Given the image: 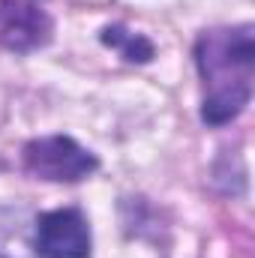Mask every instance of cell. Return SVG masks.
<instances>
[{
    "instance_id": "1",
    "label": "cell",
    "mask_w": 255,
    "mask_h": 258,
    "mask_svg": "<svg viewBox=\"0 0 255 258\" xmlns=\"http://www.w3.org/2000/svg\"><path fill=\"white\" fill-rule=\"evenodd\" d=\"M195 63L204 78L201 117L210 126L234 120L252 96L255 36L249 24L204 30L195 42Z\"/></svg>"
},
{
    "instance_id": "2",
    "label": "cell",
    "mask_w": 255,
    "mask_h": 258,
    "mask_svg": "<svg viewBox=\"0 0 255 258\" xmlns=\"http://www.w3.org/2000/svg\"><path fill=\"white\" fill-rule=\"evenodd\" d=\"M96 156L66 135L36 138L24 147V168L39 180L75 183L96 171Z\"/></svg>"
},
{
    "instance_id": "3",
    "label": "cell",
    "mask_w": 255,
    "mask_h": 258,
    "mask_svg": "<svg viewBox=\"0 0 255 258\" xmlns=\"http://www.w3.org/2000/svg\"><path fill=\"white\" fill-rule=\"evenodd\" d=\"M36 249L42 258H90V228L84 213L63 207L39 216Z\"/></svg>"
},
{
    "instance_id": "4",
    "label": "cell",
    "mask_w": 255,
    "mask_h": 258,
    "mask_svg": "<svg viewBox=\"0 0 255 258\" xmlns=\"http://www.w3.org/2000/svg\"><path fill=\"white\" fill-rule=\"evenodd\" d=\"M51 39V18L27 0H0V45L18 54L36 51Z\"/></svg>"
},
{
    "instance_id": "5",
    "label": "cell",
    "mask_w": 255,
    "mask_h": 258,
    "mask_svg": "<svg viewBox=\"0 0 255 258\" xmlns=\"http://www.w3.org/2000/svg\"><path fill=\"white\" fill-rule=\"evenodd\" d=\"M102 42L117 48L129 63H147L153 57V42L147 36H141V33H129L126 27H120V24L105 27L102 30Z\"/></svg>"
}]
</instances>
